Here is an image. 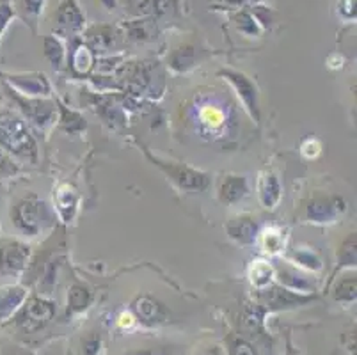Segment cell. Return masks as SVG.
Listing matches in <instances>:
<instances>
[{
	"mask_svg": "<svg viewBox=\"0 0 357 355\" xmlns=\"http://www.w3.org/2000/svg\"><path fill=\"white\" fill-rule=\"evenodd\" d=\"M206 54L194 43H181L171 50L167 55V66L174 73H189L194 68L199 66L204 61Z\"/></svg>",
	"mask_w": 357,
	"mask_h": 355,
	"instance_id": "obj_23",
	"label": "cell"
},
{
	"mask_svg": "<svg viewBox=\"0 0 357 355\" xmlns=\"http://www.w3.org/2000/svg\"><path fill=\"white\" fill-rule=\"evenodd\" d=\"M43 54L54 71H63L66 68L68 50L63 39L59 36L50 34L43 38Z\"/></svg>",
	"mask_w": 357,
	"mask_h": 355,
	"instance_id": "obj_33",
	"label": "cell"
},
{
	"mask_svg": "<svg viewBox=\"0 0 357 355\" xmlns=\"http://www.w3.org/2000/svg\"><path fill=\"white\" fill-rule=\"evenodd\" d=\"M336 11L337 18H342L343 22H356V0H337Z\"/></svg>",
	"mask_w": 357,
	"mask_h": 355,
	"instance_id": "obj_40",
	"label": "cell"
},
{
	"mask_svg": "<svg viewBox=\"0 0 357 355\" xmlns=\"http://www.w3.org/2000/svg\"><path fill=\"white\" fill-rule=\"evenodd\" d=\"M196 355H224V354H222V350H220L219 347H215V345H213V347L201 348V350L197 352Z\"/></svg>",
	"mask_w": 357,
	"mask_h": 355,
	"instance_id": "obj_42",
	"label": "cell"
},
{
	"mask_svg": "<svg viewBox=\"0 0 357 355\" xmlns=\"http://www.w3.org/2000/svg\"><path fill=\"white\" fill-rule=\"evenodd\" d=\"M47 2L48 0H15L13 4L16 18L24 22L34 36H38V27H40Z\"/></svg>",
	"mask_w": 357,
	"mask_h": 355,
	"instance_id": "obj_27",
	"label": "cell"
},
{
	"mask_svg": "<svg viewBox=\"0 0 357 355\" xmlns=\"http://www.w3.org/2000/svg\"><path fill=\"white\" fill-rule=\"evenodd\" d=\"M100 350H102V340L98 336L87 338L86 343H84V352L86 355H98Z\"/></svg>",
	"mask_w": 357,
	"mask_h": 355,
	"instance_id": "obj_41",
	"label": "cell"
},
{
	"mask_svg": "<svg viewBox=\"0 0 357 355\" xmlns=\"http://www.w3.org/2000/svg\"><path fill=\"white\" fill-rule=\"evenodd\" d=\"M349 203L343 195L324 192L313 194L304 204V220L311 226L329 227L337 224L345 217Z\"/></svg>",
	"mask_w": 357,
	"mask_h": 355,
	"instance_id": "obj_8",
	"label": "cell"
},
{
	"mask_svg": "<svg viewBox=\"0 0 357 355\" xmlns=\"http://www.w3.org/2000/svg\"><path fill=\"white\" fill-rule=\"evenodd\" d=\"M255 247H258L263 256H268V258L283 256L288 247V229L278 224L261 226Z\"/></svg>",
	"mask_w": 357,
	"mask_h": 355,
	"instance_id": "obj_22",
	"label": "cell"
},
{
	"mask_svg": "<svg viewBox=\"0 0 357 355\" xmlns=\"http://www.w3.org/2000/svg\"><path fill=\"white\" fill-rule=\"evenodd\" d=\"M298 151H301V156H303L304 160L313 162L317 160V158H320V155L324 153V142L320 141L318 137L310 135L306 137V139H303Z\"/></svg>",
	"mask_w": 357,
	"mask_h": 355,
	"instance_id": "obj_36",
	"label": "cell"
},
{
	"mask_svg": "<svg viewBox=\"0 0 357 355\" xmlns=\"http://www.w3.org/2000/svg\"><path fill=\"white\" fill-rule=\"evenodd\" d=\"M217 77L228 84L229 89L235 94L236 102L242 105V110L248 114L252 123L259 125L261 121V109H259V91L256 82L243 71L235 68H220Z\"/></svg>",
	"mask_w": 357,
	"mask_h": 355,
	"instance_id": "obj_7",
	"label": "cell"
},
{
	"mask_svg": "<svg viewBox=\"0 0 357 355\" xmlns=\"http://www.w3.org/2000/svg\"><path fill=\"white\" fill-rule=\"evenodd\" d=\"M248 281L256 292L274 285V265L268 258H255L248 266Z\"/></svg>",
	"mask_w": 357,
	"mask_h": 355,
	"instance_id": "obj_30",
	"label": "cell"
},
{
	"mask_svg": "<svg viewBox=\"0 0 357 355\" xmlns=\"http://www.w3.org/2000/svg\"><path fill=\"white\" fill-rule=\"evenodd\" d=\"M272 265H274V281L279 286H283L290 292L301 293V295H314L318 292L317 275L297 269L283 256L272 259Z\"/></svg>",
	"mask_w": 357,
	"mask_h": 355,
	"instance_id": "obj_10",
	"label": "cell"
},
{
	"mask_svg": "<svg viewBox=\"0 0 357 355\" xmlns=\"http://www.w3.org/2000/svg\"><path fill=\"white\" fill-rule=\"evenodd\" d=\"M29 297V288L22 282L0 286V322L15 317Z\"/></svg>",
	"mask_w": 357,
	"mask_h": 355,
	"instance_id": "obj_25",
	"label": "cell"
},
{
	"mask_svg": "<svg viewBox=\"0 0 357 355\" xmlns=\"http://www.w3.org/2000/svg\"><path fill=\"white\" fill-rule=\"evenodd\" d=\"M181 123L204 144L228 146L240 132L238 107L228 93L201 87L181 103Z\"/></svg>",
	"mask_w": 357,
	"mask_h": 355,
	"instance_id": "obj_1",
	"label": "cell"
},
{
	"mask_svg": "<svg viewBox=\"0 0 357 355\" xmlns=\"http://www.w3.org/2000/svg\"><path fill=\"white\" fill-rule=\"evenodd\" d=\"M55 105H57V126L61 132H64L66 135H80L82 132H86V117L79 110L68 107L61 98H55Z\"/></svg>",
	"mask_w": 357,
	"mask_h": 355,
	"instance_id": "obj_28",
	"label": "cell"
},
{
	"mask_svg": "<svg viewBox=\"0 0 357 355\" xmlns=\"http://www.w3.org/2000/svg\"><path fill=\"white\" fill-rule=\"evenodd\" d=\"M32 259V247L16 236H0V275L22 278Z\"/></svg>",
	"mask_w": 357,
	"mask_h": 355,
	"instance_id": "obj_9",
	"label": "cell"
},
{
	"mask_svg": "<svg viewBox=\"0 0 357 355\" xmlns=\"http://www.w3.org/2000/svg\"><path fill=\"white\" fill-rule=\"evenodd\" d=\"M123 36L130 41L135 43H148L157 39L158 29H157V20L149 18V16H142V18H134L121 25Z\"/></svg>",
	"mask_w": 357,
	"mask_h": 355,
	"instance_id": "obj_26",
	"label": "cell"
},
{
	"mask_svg": "<svg viewBox=\"0 0 357 355\" xmlns=\"http://www.w3.org/2000/svg\"><path fill=\"white\" fill-rule=\"evenodd\" d=\"M228 350L229 355H258V352L252 347V343H249L243 338H231L228 345Z\"/></svg>",
	"mask_w": 357,
	"mask_h": 355,
	"instance_id": "obj_38",
	"label": "cell"
},
{
	"mask_svg": "<svg viewBox=\"0 0 357 355\" xmlns=\"http://www.w3.org/2000/svg\"><path fill=\"white\" fill-rule=\"evenodd\" d=\"M55 304L45 295H31L16 311V325L25 332L41 331L54 318Z\"/></svg>",
	"mask_w": 357,
	"mask_h": 355,
	"instance_id": "obj_11",
	"label": "cell"
},
{
	"mask_svg": "<svg viewBox=\"0 0 357 355\" xmlns=\"http://www.w3.org/2000/svg\"><path fill=\"white\" fill-rule=\"evenodd\" d=\"M174 8V0H130V15L135 18L149 16V18H160L169 15Z\"/></svg>",
	"mask_w": 357,
	"mask_h": 355,
	"instance_id": "obj_31",
	"label": "cell"
},
{
	"mask_svg": "<svg viewBox=\"0 0 357 355\" xmlns=\"http://www.w3.org/2000/svg\"><path fill=\"white\" fill-rule=\"evenodd\" d=\"M20 164L9 153H6L4 149H0V181L13 180V178L20 174Z\"/></svg>",
	"mask_w": 357,
	"mask_h": 355,
	"instance_id": "obj_37",
	"label": "cell"
},
{
	"mask_svg": "<svg viewBox=\"0 0 357 355\" xmlns=\"http://www.w3.org/2000/svg\"><path fill=\"white\" fill-rule=\"evenodd\" d=\"M70 41L71 47L66 57L68 70L77 78H89L96 66V54L80 38L70 39Z\"/></svg>",
	"mask_w": 357,
	"mask_h": 355,
	"instance_id": "obj_21",
	"label": "cell"
},
{
	"mask_svg": "<svg viewBox=\"0 0 357 355\" xmlns=\"http://www.w3.org/2000/svg\"><path fill=\"white\" fill-rule=\"evenodd\" d=\"M9 220L22 239H40L57 227L59 219L54 204L36 192H27L9 208Z\"/></svg>",
	"mask_w": 357,
	"mask_h": 355,
	"instance_id": "obj_2",
	"label": "cell"
},
{
	"mask_svg": "<svg viewBox=\"0 0 357 355\" xmlns=\"http://www.w3.org/2000/svg\"><path fill=\"white\" fill-rule=\"evenodd\" d=\"M357 265V236L356 231L349 233L336 249V266L331 273V281L345 270H356Z\"/></svg>",
	"mask_w": 357,
	"mask_h": 355,
	"instance_id": "obj_29",
	"label": "cell"
},
{
	"mask_svg": "<svg viewBox=\"0 0 357 355\" xmlns=\"http://www.w3.org/2000/svg\"><path fill=\"white\" fill-rule=\"evenodd\" d=\"M0 80L13 91L29 98H54V86L43 71H20V73H0Z\"/></svg>",
	"mask_w": 357,
	"mask_h": 355,
	"instance_id": "obj_12",
	"label": "cell"
},
{
	"mask_svg": "<svg viewBox=\"0 0 357 355\" xmlns=\"http://www.w3.org/2000/svg\"><path fill=\"white\" fill-rule=\"evenodd\" d=\"M283 258L287 259V262H290L291 265L297 266V269L313 273V275H318V273L324 270V266H326L322 254L318 252L314 247L306 246V243H298V246L287 247Z\"/></svg>",
	"mask_w": 357,
	"mask_h": 355,
	"instance_id": "obj_24",
	"label": "cell"
},
{
	"mask_svg": "<svg viewBox=\"0 0 357 355\" xmlns=\"http://www.w3.org/2000/svg\"><path fill=\"white\" fill-rule=\"evenodd\" d=\"M287 355H301V354H298L297 348H295L294 345H291L290 338H288V340H287Z\"/></svg>",
	"mask_w": 357,
	"mask_h": 355,
	"instance_id": "obj_44",
	"label": "cell"
},
{
	"mask_svg": "<svg viewBox=\"0 0 357 355\" xmlns=\"http://www.w3.org/2000/svg\"><path fill=\"white\" fill-rule=\"evenodd\" d=\"M132 315L141 324L155 327V325L167 322L169 311L157 297L149 295V293H142V295H137L134 302H132Z\"/></svg>",
	"mask_w": 357,
	"mask_h": 355,
	"instance_id": "obj_20",
	"label": "cell"
},
{
	"mask_svg": "<svg viewBox=\"0 0 357 355\" xmlns=\"http://www.w3.org/2000/svg\"><path fill=\"white\" fill-rule=\"evenodd\" d=\"M256 195L267 211H275L283 201V183L279 180V174L274 169H261L256 178Z\"/></svg>",
	"mask_w": 357,
	"mask_h": 355,
	"instance_id": "obj_18",
	"label": "cell"
},
{
	"mask_svg": "<svg viewBox=\"0 0 357 355\" xmlns=\"http://www.w3.org/2000/svg\"><path fill=\"white\" fill-rule=\"evenodd\" d=\"M135 144L139 146L144 156L148 158L162 174L167 178V181L174 185L178 190L185 192V194H201V192H206L212 185V174L203 169L192 167V165L185 164V162L171 160V158H162V156L153 155L149 151V148H146L142 142L135 141Z\"/></svg>",
	"mask_w": 357,
	"mask_h": 355,
	"instance_id": "obj_4",
	"label": "cell"
},
{
	"mask_svg": "<svg viewBox=\"0 0 357 355\" xmlns=\"http://www.w3.org/2000/svg\"><path fill=\"white\" fill-rule=\"evenodd\" d=\"M6 94L18 109V114L24 117L31 128L41 133H48L57 125V105L54 98H29L13 91L8 84L2 82Z\"/></svg>",
	"mask_w": 357,
	"mask_h": 355,
	"instance_id": "obj_6",
	"label": "cell"
},
{
	"mask_svg": "<svg viewBox=\"0 0 357 355\" xmlns=\"http://www.w3.org/2000/svg\"><path fill=\"white\" fill-rule=\"evenodd\" d=\"M231 20L240 34L248 36V38H259V36H261L263 29L259 27V24L256 22L252 13L249 11V8L238 9V11L233 13Z\"/></svg>",
	"mask_w": 357,
	"mask_h": 355,
	"instance_id": "obj_35",
	"label": "cell"
},
{
	"mask_svg": "<svg viewBox=\"0 0 357 355\" xmlns=\"http://www.w3.org/2000/svg\"><path fill=\"white\" fill-rule=\"evenodd\" d=\"M98 2L107 9V11H112V9L118 8L119 4V0H98Z\"/></svg>",
	"mask_w": 357,
	"mask_h": 355,
	"instance_id": "obj_43",
	"label": "cell"
},
{
	"mask_svg": "<svg viewBox=\"0 0 357 355\" xmlns=\"http://www.w3.org/2000/svg\"><path fill=\"white\" fill-rule=\"evenodd\" d=\"M93 292L84 282H73L68 289V312L70 315H80L93 304Z\"/></svg>",
	"mask_w": 357,
	"mask_h": 355,
	"instance_id": "obj_34",
	"label": "cell"
},
{
	"mask_svg": "<svg viewBox=\"0 0 357 355\" xmlns=\"http://www.w3.org/2000/svg\"><path fill=\"white\" fill-rule=\"evenodd\" d=\"M119 82L123 91L135 93L141 96H162L165 87V78L160 66L155 61H128L123 63L118 70Z\"/></svg>",
	"mask_w": 357,
	"mask_h": 355,
	"instance_id": "obj_5",
	"label": "cell"
},
{
	"mask_svg": "<svg viewBox=\"0 0 357 355\" xmlns=\"http://www.w3.org/2000/svg\"><path fill=\"white\" fill-rule=\"evenodd\" d=\"M121 27L110 24H95L86 27V31L82 32V41L95 52L96 57H100V55H109L116 52L119 41H121Z\"/></svg>",
	"mask_w": 357,
	"mask_h": 355,
	"instance_id": "obj_16",
	"label": "cell"
},
{
	"mask_svg": "<svg viewBox=\"0 0 357 355\" xmlns=\"http://www.w3.org/2000/svg\"><path fill=\"white\" fill-rule=\"evenodd\" d=\"M87 27V20L77 0H63L54 15V34L61 39L80 38Z\"/></svg>",
	"mask_w": 357,
	"mask_h": 355,
	"instance_id": "obj_13",
	"label": "cell"
},
{
	"mask_svg": "<svg viewBox=\"0 0 357 355\" xmlns=\"http://www.w3.org/2000/svg\"><path fill=\"white\" fill-rule=\"evenodd\" d=\"M252 187L248 174L240 172H224L215 183L217 201L224 206H235L251 195Z\"/></svg>",
	"mask_w": 357,
	"mask_h": 355,
	"instance_id": "obj_15",
	"label": "cell"
},
{
	"mask_svg": "<svg viewBox=\"0 0 357 355\" xmlns=\"http://www.w3.org/2000/svg\"><path fill=\"white\" fill-rule=\"evenodd\" d=\"M259 229H261V222H259L258 217L252 213L235 215V217H231L228 222L224 224L226 236H228L233 243H236V246L248 247V249L256 246Z\"/></svg>",
	"mask_w": 357,
	"mask_h": 355,
	"instance_id": "obj_17",
	"label": "cell"
},
{
	"mask_svg": "<svg viewBox=\"0 0 357 355\" xmlns=\"http://www.w3.org/2000/svg\"><path fill=\"white\" fill-rule=\"evenodd\" d=\"M311 301H314V295H301V293L290 292V289L279 286L278 282L258 292V305L263 309V312L306 305Z\"/></svg>",
	"mask_w": 357,
	"mask_h": 355,
	"instance_id": "obj_14",
	"label": "cell"
},
{
	"mask_svg": "<svg viewBox=\"0 0 357 355\" xmlns=\"http://www.w3.org/2000/svg\"><path fill=\"white\" fill-rule=\"evenodd\" d=\"M15 9L9 0H0V41H2V36L8 31L9 24L15 20Z\"/></svg>",
	"mask_w": 357,
	"mask_h": 355,
	"instance_id": "obj_39",
	"label": "cell"
},
{
	"mask_svg": "<svg viewBox=\"0 0 357 355\" xmlns=\"http://www.w3.org/2000/svg\"><path fill=\"white\" fill-rule=\"evenodd\" d=\"M54 210L57 219L64 224H73L80 210L79 190L68 181H61L54 187Z\"/></svg>",
	"mask_w": 357,
	"mask_h": 355,
	"instance_id": "obj_19",
	"label": "cell"
},
{
	"mask_svg": "<svg viewBox=\"0 0 357 355\" xmlns=\"http://www.w3.org/2000/svg\"><path fill=\"white\" fill-rule=\"evenodd\" d=\"M0 149L25 164L34 165L40 160V146L32 128L15 110L0 112Z\"/></svg>",
	"mask_w": 357,
	"mask_h": 355,
	"instance_id": "obj_3",
	"label": "cell"
},
{
	"mask_svg": "<svg viewBox=\"0 0 357 355\" xmlns=\"http://www.w3.org/2000/svg\"><path fill=\"white\" fill-rule=\"evenodd\" d=\"M333 299L342 304H352L356 302L357 297V279H356V270H345L342 272L340 279L334 278L333 281Z\"/></svg>",
	"mask_w": 357,
	"mask_h": 355,
	"instance_id": "obj_32",
	"label": "cell"
}]
</instances>
